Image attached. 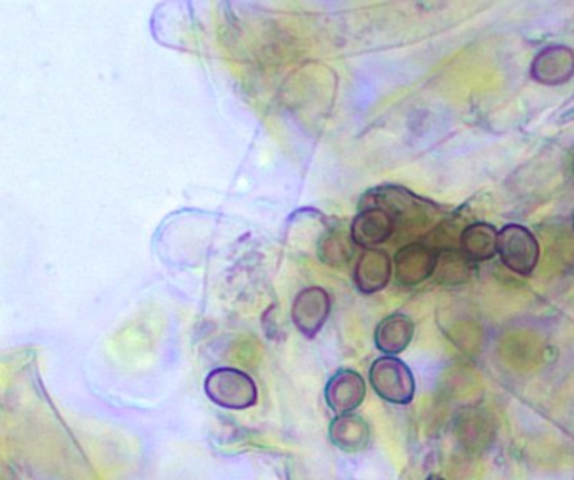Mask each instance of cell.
<instances>
[{
	"label": "cell",
	"mask_w": 574,
	"mask_h": 480,
	"mask_svg": "<svg viewBox=\"0 0 574 480\" xmlns=\"http://www.w3.org/2000/svg\"><path fill=\"white\" fill-rule=\"evenodd\" d=\"M205 395L227 410H248L258 404V385L237 368H215L204 383Z\"/></svg>",
	"instance_id": "cell-1"
},
{
	"label": "cell",
	"mask_w": 574,
	"mask_h": 480,
	"mask_svg": "<svg viewBox=\"0 0 574 480\" xmlns=\"http://www.w3.org/2000/svg\"><path fill=\"white\" fill-rule=\"evenodd\" d=\"M371 388L382 400L393 405L411 404L415 397V379L405 361L396 357H382L370 368Z\"/></svg>",
	"instance_id": "cell-2"
},
{
	"label": "cell",
	"mask_w": 574,
	"mask_h": 480,
	"mask_svg": "<svg viewBox=\"0 0 574 480\" xmlns=\"http://www.w3.org/2000/svg\"><path fill=\"white\" fill-rule=\"evenodd\" d=\"M498 254L507 269L517 276L527 277L538 267L541 249L531 230L519 224H510L499 232Z\"/></svg>",
	"instance_id": "cell-3"
},
{
	"label": "cell",
	"mask_w": 574,
	"mask_h": 480,
	"mask_svg": "<svg viewBox=\"0 0 574 480\" xmlns=\"http://www.w3.org/2000/svg\"><path fill=\"white\" fill-rule=\"evenodd\" d=\"M331 313V298L320 286L302 289L292 301L291 317L296 329L308 339L316 338Z\"/></svg>",
	"instance_id": "cell-4"
},
{
	"label": "cell",
	"mask_w": 574,
	"mask_h": 480,
	"mask_svg": "<svg viewBox=\"0 0 574 480\" xmlns=\"http://www.w3.org/2000/svg\"><path fill=\"white\" fill-rule=\"evenodd\" d=\"M437 264V251L423 242H414L405 245L396 252L395 261V279L405 288H414L418 284L426 283L429 277L433 276Z\"/></svg>",
	"instance_id": "cell-5"
},
{
	"label": "cell",
	"mask_w": 574,
	"mask_h": 480,
	"mask_svg": "<svg viewBox=\"0 0 574 480\" xmlns=\"http://www.w3.org/2000/svg\"><path fill=\"white\" fill-rule=\"evenodd\" d=\"M531 76L545 86H563L574 77V49L553 44L541 49L533 59Z\"/></svg>",
	"instance_id": "cell-6"
},
{
	"label": "cell",
	"mask_w": 574,
	"mask_h": 480,
	"mask_svg": "<svg viewBox=\"0 0 574 480\" xmlns=\"http://www.w3.org/2000/svg\"><path fill=\"white\" fill-rule=\"evenodd\" d=\"M367 397V382L355 370H339L324 389L327 407L338 415L352 413Z\"/></svg>",
	"instance_id": "cell-7"
},
{
	"label": "cell",
	"mask_w": 574,
	"mask_h": 480,
	"mask_svg": "<svg viewBox=\"0 0 574 480\" xmlns=\"http://www.w3.org/2000/svg\"><path fill=\"white\" fill-rule=\"evenodd\" d=\"M395 230V220L388 212L380 207H360V212L352 220L349 236L355 245L373 249L374 245L386 242Z\"/></svg>",
	"instance_id": "cell-8"
},
{
	"label": "cell",
	"mask_w": 574,
	"mask_h": 480,
	"mask_svg": "<svg viewBox=\"0 0 574 480\" xmlns=\"http://www.w3.org/2000/svg\"><path fill=\"white\" fill-rule=\"evenodd\" d=\"M392 274L393 262L390 255L380 249H367L358 257L352 271V283L363 295H374L388 286Z\"/></svg>",
	"instance_id": "cell-9"
},
{
	"label": "cell",
	"mask_w": 574,
	"mask_h": 480,
	"mask_svg": "<svg viewBox=\"0 0 574 480\" xmlns=\"http://www.w3.org/2000/svg\"><path fill=\"white\" fill-rule=\"evenodd\" d=\"M415 335V323L408 314L395 313L380 321L374 332V345L386 357L404 353Z\"/></svg>",
	"instance_id": "cell-10"
},
{
	"label": "cell",
	"mask_w": 574,
	"mask_h": 480,
	"mask_svg": "<svg viewBox=\"0 0 574 480\" xmlns=\"http://www.w3.org/2000/svg\"><path fill=\"white\" fill-rule=\"evenodd\" d=\"M331 444L348 454H357L370 445L371 430L367 420L358 415H338L330 425Z\"/></svg>",
	"instance_id": "cell-11"
},
{
	"label": "cell",
	"mask_w": 574,
	"mask_h": 480,
	"mask_svg": "<svg viewBox=\"0 0 574 480\" xmlns=\"http://www.w3.org/2000/svg\"><path fill=\"white\" fill-rule=\"evenodd\" d=\"M499 232L492 224H469L461 233V252L470 262L491 261L498 255Z\"/></svg>",
	"instance_id": "cell-12"
},
{
	"label": "cell",
	"mask_w": 574,
	"mask_h": 480,
	"mask_svg": "<svg viewBox=\"0 0 574 480\" xmlns=\"http://www.w3.org/2000/svg\"><path fill=\"white\" fill-rule=\"evenodd\" d=\"M473 262L462 254L461 249H442L437 251L433 279L442 286L466 284L473 277Z\"/></svg>",
	"instance_id": "cell-13"
},
{
	"label": "cell",
	"mask_w": 574,
	"mask_h": 480,
	"mask_svg": "<svg viewBox=\"0 0 574 480\" xmlns=\"http://www.w3.org/2000/svg\"><path fill=\"white\" fill-rule=\"evenodd\" d=\"M355 248L357 245L346 230L331 227L321 236L318 255L327 266L343 267L351 261Z\"/></svg>",
	"instance_id": "cell-14"
},
{
	"label": "cell",
	"mask_w": 574,
	"mask_h": 480,
	"mask_svg": "<svg viewBox=\"0 0 574 480\" xmlns=\"http://www.w3.org/2000/svg\"><path fill=\"white\" fill-rule=\"evenodd\" d=\"M426 480H445V479H442V477H439V476H430L429 479H426Z\"/></svg>",
	"instance_id": "cell-15"
},
{
	"label": "cell",
	"mask_w": 574,
	"mask_h": 480,
	"mask_svg": "<svg viewBox=\"0 0 574 480\" xmlns=\"http://www.w3.org/2000/svg\"><path fill=\"white\" fill-rule=\"evenodd\" d=\"M571 223H573V229H574V211H573V217H571Z\"/></svg>",
	"instance_id": "cell-16"
}]
</instances>
